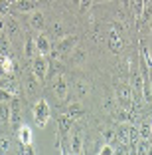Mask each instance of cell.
I'll use <instances>...</instances> for the list:
<instances>
[{
  "label": "cell",
  "mask_w": 152,
  "mask_h": 155,
  "mask_svg": "<svg viewBox=\"0 0 152 155\" xmlns=\"http://www.w3.org/2000/svg\"><path fill=\"white\" fill-rule=\"evenodd\" d=\"M0 123H10V101H0Z\"/></svg>",
  "instance_id": "obj_18"
},
{
  "label": "cell",
  "mask_w": 152,
  "mask_h": 155,
  "mask_svg": "<svg viewBox=\"0 0 152 155\" xmlns=\"http://www.w3.org/2000/svg\"><path fill=\"white\" fill-rule=\"evenodd\" d=\"M75 90H77V96H79V97H85V96H89V94H91V86L87 82H77L75 84Z\"/></svg>",
  "instance_id": "obj_19"
},
{
  "label": "cell",
  "mask_w": 152,
  "mask_h": 155,
  "mask_svg": "<svg viewBox=\"0 0 152 155\" xmlns=\"http://www.w3.org/2000/svg\"><path fill=\"white\" fill-rule=\"evenodd\" d=\"M4 34L10 38V40L22 36V30H20L18 22H16L14 18H6V20H4Z\"/></svg>",
  "instance_id": "obj_9"
},
{
  "label": "cell",
  "mask_w": 152,
  "mask_h": 155,
  "mask_svg": "<svg viewBox=\"0 0 152 155\" xmlns=\"http://www.w3.org/2000/svg\"><path fill=\"white\" fill-rule=\"evenodd\" d=\"M12 151V141L8 137H0V153H10Z\"/></svg>",
  "instance_id": "obj_20"
},
{
  "label": "cell",
  "mask_w": 152,
  "mask_h": 155,
  "mask_svg": "<svg viewBox=\"0 0 152 155\" xmlns=\"http://www.w3.org/2000/svg\"><path fill=\"white\" fill-rule=\"evenodd\" d=\"M10 8H12V0H0V14H2V16L8 14Z\"/></svg>",
  "instance_id": "obj_22"
},
{
  "label": "cell",
  "mask_w": 152,
  "mask_h": 155,
  "mask_svg": "<svg viewBox=\"0 0 152 155\" xmlns=\"http://www.w3.org/2000/svg\"><path fill=\"white\" fill-rule=\"evenodd\" d=\"M12 97H14V96L10 94L8 90H4V87H0V101H10Z\"/></svg>",
  "instance_id": "obj_26"
},
{
  "label": "cell",
  "mask_w": 152,
  "mask_h": 155,
  "mask_svg": "<svg viewBox=\"0 0 152 155\" xmlns=\"http://www.w3.org/2000/svg\"><path fill=\"white\" fill-rule=\"evenodd\" d=\"M12 2H14V0H12Z\"/></svg>",
  "instance_id": "obj_32"
},
{
  "label": "cell",
  "mask_w": 152,
  "mask_h": 155,
  "mask_svg": "<svg viewBox=\"0 0 152 155\" xmlns=\"http://www.w3.org/2000/svg\"><path fill=\"white\" fill-rule=\"evenodd\" d=\"M101 135H103L105 143H111L113 139H115V131H113V129H103V131H101Z\"/></svg>",
  "instance_id": "obj_23"
},
{
  "label": "cell",
  "mask_w": 152,
  "mask_h": 155,
  "mask_svg": "<svg viewBox=\"0 0 152 155\" xmlns=\"http://www.w3.org/2000/svg\"><path fill=\"white\" fill-rule=\"evenodd\" d=\"M14 70H16V64H14L12 56H0V74L2 76H12Z\"/></svg>",
  "instance_id": "obj_11"
},
{
  "label": "cell",
  "mask_w": 152,
  "mask_h": 155,
  "mask_svg": "<svg viewBox=\"0 0 152 155\" xmlns=\"http://www.w3.org/2000/svg\"><path fill=\"white\" fill-rule=\"evenodd\" d=\"M121 2H123V6H125V8H129V6H130V0H121Z\"/></svg>",
  "instance_id": "obj_28"
},
{
  "label": "cell",
  "mask_w": 152,
  "mask_h": 155,
  "mask_svg": "<svg viewBox=\"0 0 152 155\" xmlns=\"http://www.w3.org/2000/svg\"><path fill=\"white\" fill-rule=\"evenodd\" d=\"M30 28H34V30H38V32H42L45 28V16L42 12H38V10H34L30 16Z\"/></svg>",
  "instance_id": "obj_12"
},
{
  "label": "cell",
  "mask_w": 152,
  "mask_h": 155,
  "mask_svg": "<svg viewBox=\"0 0 152 155\" xmlns=\"http://www.w3.org/2000/svg\"><path fill=\"white\" fill-rule=\"evenodd\" d=\"M2 32H4V20L0 18V34H2Z\"/></svg>",
  "instance_id": "obj_29"
},
{
  "label": "cell",
  "mask_w": 152,
  "mask_h": 155,
  "mask_svg": "<svg viewBox=\"0 0 152 155\" xmlns=\"http://www.w3.org/2000/svg\"><path fill=\"white\" fill-rule=\"evenodd\" d=\"M107 44H109V50H111L113 54H121V52L125 50V42H123V36L116 32V30H111V32H109Z\"/></svg>",
  "instance_id": "obj_5"
},
{
  "label": "cell",
  "mask_w": 152,
  "mask_h": 155,
  "mask_svg": "<svg viewBox=\"0 0 152 155\" xmlns=\"http://www.w3.org/2000/svg\"><path fill=\"white\" fill-rule=\"evenodd\" d=\"M69 147H71V153L83 151V131L81 129H75V133L71 135V141H69Z\"/></svg>",
  "instance_id": "obj_13"
},
{
  "label": "cell",
  "mask_w": 152,
  "mask_h": 155,
  "mask_svg": "<svg viewBox=\"0 0 152 155\" xmlns=\"http://www.w3.org/2000/svg\"><path fill=\"white\" fill-rule=\"evenodd\" d=\"M138 133H140V139H150V137H152V125L144 123L142 127L138 129Z\"/></svg>",
  "instance_id": "obj_21"
},
{
  "label": "cell",
  "mask_w": 152,
  "mask_h": 155,
  "mask_svg": "<svg viewBox=\"0 0 152 155\" xmlns=\"http://www.w3.org/2000/svg\"><path fill=\"white\" fill-rule=\"evenodd\" d=\"M73 121H75V119H73L69 114H63V115H59V117H57V131H59V137H65L67 133L71 131V127H73Z\"/></svg>",
  "instance_id": "obj_7"
},
{
  "label": "cell",
  "mask_w": 152,
  "mask_h": 155,
  "mask_svg": "<svg viewBox=\"0 0 152 155\" xmlns=\"http://www.w3.org/2000/svg\"><path fill=\"white\" fill-rule=\"evenodd\" d=\"M34 6H36V0H14L12 8L16 12H34Z\"/></svg>",
  "instance_id": "obj_14"
},
{
  "label": "cell",
  "mask_w": 152,
  "mask_h": 155,
  "mask_svg": "<svg viewBox=\"0 0 152 155\" xmlns=\"http://www.w3.org/2000/svg\"><path fill=\"white\" fill-rule=\"evenodd\" d=\"M75 44H77V36H65V38H61V40H57L55 50H57L59 54H69V52H73Z\"/></svg>",
  "instance_id": "obj_8"
},
{
  "label": "cell",
  "mask_w": 152,
  "mask_h": 155,
  "mask_svg": "<svg viewBox=\"0 0 152 155\" xmlns=\"http://www.w3.org/2000/svg\"><path fill=\"white\" fill-rule=\"evenodd\" d=\"M48 68H49V62L44 54L32 58V74H34L40 82H44L45 78H48Z\"/></svg>",
  "instance_id": "obj_2"
},
{
  "label": "cell",
  "mask_w": 152,
  "mask_h": 155,
  "mask_svg": "<svg viewBox=\"0 0 152 155\" xmlns=\"http://www.w3.org/2000/svg\"><path fill=\"white\" fill-rule=\"evenodd\" d=\"M116 101H119V105H123V107H132L134 105V100H132V86H129V84H119L116 86Z\"/></svg>",
  "instance_id": "obj_3"
},
{
  "label": "cell",
  "mask_w": 152,
  "mask_h": 155,
  "mask_svg": "<svg viewBox=\"0 0 152 155\" xmlns=\"http://www.w3.org/2000/svg\"><path fill=\"white\" fill-rule=\"evenodd\" d=\"M51 32L57 34V36L61 38L63 36V26H61V22H54V24H51Z\"/></svg>",
  "instance_id": "obj_24"
},
{
  "label": "cell",
  "mask_w": 152,
  "mask_h": 155,
  "mask_svg": "<svg viewBox=\"0 0 152 155\" xmlns=\"http://www.w3.org/2000/svg\"><path fill=\"white\" fill-rule=\"evenodd\" d=\"M67 114L71 115L73 119H81L85 115V107L81 104H77V101H73V104H69V107H67Z\"/></svg>",
  "instance_id": "obj_16"
},
{
  "label": "cell",
  "mask_w": 152,
  "mask_h": 155,
  "mask_svg": "<svg viewBox=\"0 0 152 155\" xmlns=\"http://www.w3.org/2000/svg\"><path fill=\"white\" fill-rule=\"evenodd\" d=\"M54 94L59 101H65L67 100V94H69V86H67V80L63 76L55 78L54 80Z\"/></svg>",
  "instance_id": "obj_6"
},
{
  "label": "cell",
  "mask_w": 152,
  "mask_h": 155,
  "mask_svg": "<svg viewBox=\"0 0 152 155\" xmlns=\"http://www.w3.org/2000/svg\"><path fill=\"white\" fill-rule=\"evenodd\" d=\"M36 48H38V54H49L51 52V42H49V36L44 32H40L36 36Z\"/></svg>",
  "instance_id": "obj_10"
},
{
  "label": "cell",
  "mask_w": 152,
  "mask_h": 155,
  "mask_svg": "<svg viewBox=\"0 0 152 155\" xmlns=\"http://www.w3.org/2000/svg\"><path fill=\"white\" fill-rule=\"evenodd\" d=\"M75 2H79V0H75Z\"/></svg>",
  "instance_id": "obj_31"
},
{
  "label": "cell",
  "mask_w": 152,
  "mask_h": 155,
  "mask_svg": "<svg viewBox=\"0 0 152 155\" xmlns=\"http://www.w3.org/2000/svg\"><path fill=\"white\" fill-rule=\"evenodd\" d=\"M40 2H45V4H48V2H51V0H40Z\"/></svg>",
  "instance_id": "obj_30"
},
{
  "label": "cell",
  "mask_w": 152,
  "mask_h": 155,
  "mask_svg": "<svg viewBox=\"0 0 152 155\" xmlns=\"http://www.w3.org/2000/svg\"><path fill=\"white\" fill-rule=\"evenodd\" d=\"M99 153H101V155H113V153H115V149H113L111 143H105V145L99 149Z\"/></svg>",
  "instance_id": "obj_25"
},
{
  "label": "cell",
  "mask_w": 152,
  "mask_h": 155,
  "mask_svg": "<svg viewBox=\"0 0 152 155\" xmlns=\"http://www.w3.org/2000/svg\"><path fill=\"white\" fill-rule=\"evenodd\" d=\"M10 125H12V129H16V131H18V127L22 125V111H20L18 96H14L12 100H10Z\"/></svg>",
  "instance_id": "obj_4"
},
{
  "label": "cell",
  "mask_w": 152,
  "mask_h": 155,
  "mask_svg": "<svg viewBox=\"0 0 152 155\" xmlns=\"http://www.w3.org/2000/svg\"><path fill=\"white\" fill-rule=\"evenodd\" d=\"M32 115H34V123H36L40 129H44L45 125H48V121H49V104L44 100V97L34 104V107H32Z\"/></svg>",
  "instance_id": "obj_1"
},
{
  "label": "cell",
  "mask_w": 152,
  "mask_h": 155,
  "mask_svg": "<svg viewBox=\"0 0 152 155\" xmlns=\"http://www.w3.org/2000/svg\"><path fill=\"white\" fill-rule=\"evenodd\" d=\"M91 4H93V0H79V6L83 12H87V10L91 8Z\"/></svg>",
  "instance_id": "obj_27"
},
{
  "label": "cell",
  "mask_w": 152,
  "mask_h": 155,
  "mask_svg": "<svg viewBox=\"0 0 152 155\" xmlns=\"http://www.w3.org/2000/svg\"><path fill=\"white\" fill-rule=\"evenodd\" d=\"M32 137H34L32 127L22 123V125L18 127V139H20V143H24V145H30V143H32Z\"/></svg>",
  "instance_id": "obj_15"
},
{
  "label": "cell",
  "mask_w": 152,
  "mask_h": 155,
  "mask_svg": "<svg viewBox=\"0 0 152 155\" xmlns=\"http://www.w3.org/2000/svg\"><path fill=\"white\" fill-rule=\"evenodd\" d=\"M36 52H38V48H36V38L28 36L26 38V44H24V54H26V58H34V56H36Z\"/></svg>",
  "instance_id": "obj_17"
}]
</instances>
